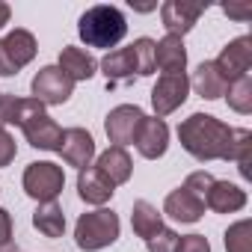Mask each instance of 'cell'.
Instances as JSON below:
<instances>
[{"label":"cell","instance_id":"obj_31","mask_svg":"<svg viewBox=\"0 0 252 252\" xmlns=\"http://www.w3.org/2000/svg\"><path fill=\"white\" fill-rule=\"evenodd\" d=\"M175 252H211V243L205 234H184V237H178Z\"/></svg>","mask_w":252,"mask_h":252},{"label":"cell","instance_id":"obj_28","mask_svg":"<svg viewBox=\"0 0 252 252\" xmlns=\"http://www.w3.org/2000/svg\"><path fill=\"white\" fill-rule=\"evenodd\" d=\"M131 51H134V63H137V74L140 77H149V74H155V39H149V36H143V39H137L134 45H131Z\"/></svg>","mask_w":252,"mask_h":252},{"label":"cell","instance_id":"obj_17","mask_svg":"<svg viewBox=\"0 0 252 252\" xmlns=\"http://www.w3.org/2000/svg\"><path fill=\"white\" fill-rule=\"evenodd\" d=\"M163 214L175 222H199L205 214V202H199L193 193H187L184 187L172 190L163 202Z\"/></svg>","mask_w":252,"mask_h":252},{"label":"cell","instance_id":"obj_1","mask_svg":"<svg viewBox=\"0 0 252 252\" xmlns=\"http://www.w3.org/2000/svg\"><path fill=\"white\" fill-rule=\"evenodd\" d=\"M234 131L225 122H220L211 113H193L178 125V140L187 155L196 160H231L234 149Z\"/></svg>","mask_w":252,"mask_h":252},{"label":"cell","instance_id":"obj_15","mask_svg":"<svg viewBox=\"0 0 252 252\" xmlns=\"http://www.w3.org/2000/svg\"><path fill=\"white\" fill-rule=\"evenodd\" d=\"M95 169H98V172L113 184V187H119V184H125V181H131L134 163H131V155L125 152V149L113 146V149H107V152H101V155H98Z\"/></svg>","mask_w":252,"mask_h":252},{"label":"cell","instance_id":"obj_27","mask_svg":"<svg viewBox=\"0 0 252 252\" xmlns=\"http://www.w3.org/2000/svg\"><path fill=\"white\" fill-rule=\"evenodd\" d=\"M225 252H252V222L240 220L225 231Z\"/></svg>","mask_w":252,"mask_h":252},{"label":"cell","instance_id":"obj_13","mask_svg":"<svg viewBox=\"0 0 252 252\" xmlns=\"http://www.w3.org/2000/svg\"><path fill=\"white\" fill-rule=\"evenodd\" d=\"M21 131H24V137H27V143H30L33 149H42V152H60L63 128H60V125H57L48 113L33 116L30 122H24V125H21Z\"/></svg>","mask_w":252,"mask_h":252},{"label":"cell","instance_id":"obj_2","mask_svg":"<svg viewBox=\"0 0 252 252\" xmlns=\"http://www.w3.org/2000/svg\"><path fill=\"white\" fill-rule=\"evenodd\" d=\"M125 33H128V21H125L122 9L98 3L89 6L80 21H77V36L86 42V48H116Z\"/></svg>","mask_w":252,"mask_h":252},{"label":"cell","instance_id":"obj_32","mask_svg":"<svg viewBox=\"0 0 252 252\" xmlns=\"http://www.w3.org/2000/svg\"><path fill=\"white\" fill-rule=\"evenodd\" d=\"M15 155H18V146H15V140H12V134H9L6 128H0V169L9 166V163L15 160Z\"/></svg>","mask_w":252,"mask_h":252},{"label":"cell","instance_id":"obj_16","mask_svg":"<svg viewBox=\"0 0 252 252\" xmlns=\"http://www.w3.org/2000/svg\"><path fill=\"white\" fill-rule=\"evenodd\" d=\"M45 104H39L36 98H15V95H0V128L6 125H21L30 122L33 116H42Z\"/></svg>","mask_w":252,"mask_h":252},{"label":"cell","instance_id":"obj_30","mask_svg":"<svg viewBox=\"0 0 252 252\" xmlns=\"http://www.w3.org/2000/svg\"><path fill=\"white\" fill-rule=\"evenodd\" d=\"M175 243H178V234H175L172 228H166V225H163L155 237L146 240L149 252H175Z\"/></svg>","mask_w":252,"mask_h":252},{"label":"cell","instance_id":"obj_18","mask_svg":"<svg viewBox=\"0 0 252 252\" xmlns=\"http://www.w3.org/2000/svg\"><path fill=\"white\" fill-rule=\"evenodd\" d=\"M77 193H80V199H83L86 205H104V202L113 199L116 187H113L95 166H86V169L77 172Z\"/></svg>","mask_w":252,"mask_h":252},{"label":"cell","instance_id":"obj_19","mask_svg":"<svg viewBox=\"0 0 252 252\" xmlns=\"http://www.w3.org/2000/svg\"><path fill=\"white\" fill-rule=\"evenodd\" d=\"M57 68L71 80V83H77V80H89L92 74H95V68H98V63H95V57L92 54H86L83 48H63L60 51V63H57Z\"/></svg>","mask_w":252,"mask_h":252},{"label":"cell","instance_id":"obj_22","mask_svg":"<svg viewBox=\"0 0 252 252\" xmlns=\"http://www.w3.org/2000/svg\"><path fill=\"white\" fill-rule=\"evenodd\" d=\"M131 225H134V234L137 237H155L160 228H163V214L152 205V202H146V199H140V202H134V211H131Z\"/></svg>","mask_w":252,"mask_h":252},{"label":"cell","instance_id":"obj_37","mask_svg":"<svg viewBox=\"0 0 252 252\" xmlns=\"http://www.w3.org/2000/svg\"><path fill=\"white\" fill-rule=\"evenodd\" d=\"M0 95H3V92H0Z\"/></svg>","mask_w":252,"mask_h":252},{"label":"cell","instance_id":"obj_36","mask_svg":"<svg viewBox=\"0 0 252 252\" xmlns=\"http://www.w3.org/2000/svg\"><path fill=\"white\" fill-rule=\"evenodd\" d=\"M0 252H21V249H18L12 240H9V243H0Z\"/></svg>","mask_w":252,"mask_h":252},{"label":"cell","instance_id":"obj_29","mask_svg":"<svg viewBox=\"0 0 252 252\" xmlns=\"http://www.w3.org/2000/svg\"><path fill=\"white\" fill-rule=\"evenodd\" d=\"M214 181H217V178H214L211 172L199 169V172H190V175H187V181H184L181 187H184L187 193H193L199 202H205V199H208V193H211V187H214Z\"/></svg>","mask_w":252,"mask_h":252},{"label":"cell","instance_id":"obj_9","mask_svg":"<svg viewBox=\"0 0 252 252\" xmlns=\"http://www.w3.org/2000/svg\"><path fill=\"white\" fill-rule=\"evenodd\" d=\"M208 3H190V0H166L160 6V21L166 27V36H178L184 39V33H190L199 21V15H205Z\"/></svg>","mask_w":252,"mask_h":252},{"label":"cell","instance_id":"obj_14","mask_svg":"<svg viewBox=\"0 0 252 252\" xmlns=\"http://www.w3.org/2000/svg\"><path fill=\"white\" fill-rule=\"evenodd\" d=\"M155 65L163 74H184L187 68V48L184 39L178 36H163L160 42H155Z\"/></svg>","mask_w":252,"mask_h":252},{"label":"cell","instance_id":"obj_12","mask_svg":"<svg viewBox=\"0 0 252 252\" xmlns=\"http://www.w3.org/2000/svg\"><path fill=\"white\" fill-rule=\"evenodd\" d=\"M60 155L68 166H77V169H86L95 158V140L89 131L83 128H68L63 131V143H60Z\"/></svg>","mask_w":252,"mask_h":252},{"label":"cell","instance_id":"obj_11","mask_svg":"<svg viewBox=\"0 0 252 252\" xmlns=\"http://www.w3.org/2000/svg\"><path fill=\"white\" fill-rule=\"evenodd\" d=\"M134 146H137V152L146 158V160H158V158H163L166 155V149H169V128H166V122L163 119H143V125H140V131H137V140H134Z\"/></svg>","mask_w":252,"mask_h":252},{"label":"cell","instance_id":"obj_35","mask_svg":"<svg viewBox=\"0 0 252 252\" xmlns=\"http://www.w3.org/2000/svg\"><path fill=\"white\" fill-rule=\"evenodd\" d=\"M9 18H12V9H9V3H3V0H0V30H3V27L9 24Z\"/></svg>","mask_w":252,"mask_h":252},{"label":"cell","instance_id":"obj_25","mask_svg":"<svg viewBox=\"0 0 252 252\" xmlns=\"http://www.w3.org/2000/svg\"><path fill=\"white\" fill-rule=\"evenodd\" d=\"M225 98H228V107L234 113H240V116L252 113V80H249V74L231 80L228 89H225Z\"/></svg>","mask_w":252,"mask_h":252},{"label":"cell","instance_id":"obj_33","mask_svg":"<svg viewBox=\"0 0 252 252\" xmlns=\"http://www.w3.org/2000/svg\"><path fill=\"white\" fill-rule=\"evenodd\" d=\"M222 12L228 18H237V21H249L252 18V6L249 3H228V6H222Z\"/></svg>","mask_w":252,"mask_h":252},{"label":"cell","instance_id":"obj_26","mask_svg":"<svg viewBox=\"0 0 252 252\" xmlns=\"http://www.w3.org/2000/svg\"><path fill=\"white\" fill-rule=\"evenodd\" d=\"M231 160L237 163L240 175H243V178H249V163H252V131H246V128H237V131H234Z\"/></svg>","mask_w":252,"mask_h":252},{"label":"cell","instance_id":"obj_24","mask_svg":"<svg viewBox=\"0 0 252 252\" xmlns=\"http://www.w3.org/2000/svg\"><path fill=\"white\" fill-rule=\"evenodd\" d=\"M33 225L45 234V237H63L65 231V214L57 202H42L33 214Z\"/></svg>","mask_w":252,"mask_h":252},{"label":"cell","instance_id":"obj_6","mask_svg":"<svg viewBox=\"0 0 252 252\" xmlns=\"http://www.w3.org/2000/svg\"><path fill=\"white\" fill-rule=\"evenodd\" d=\"M143 119H146V113L137 104H119V107H113L107 113V122H104V131H107L110 143H116L119 149L134 146Z\"/></svg>","mask_w":252,"mask_h":252},{"label":"cell","instance_id":"obj_8","mask_svg":"<svg viewBox=\"0 0 252 252\" xmlns=\"http://www.w3.org/2000/svg\"><path fill=\"white\" fill-rule=\"evenodd\" d=\"M190 95V77L187 74H163L155 89H152V107H155V116L163 119L169 113H175Z\"/></svg>","mask_w":252,"mask_h":252},{"label":"cell","instance_id":"obj_5","mask_svg":"<svg viewBox=\"0 0 252 252\" xmlns=\"http://www.w3.org/2000/svg\"><path fill=\"white\" fill-rule=\"evenodd\" d=\"M36 51H39L36 36H33L30 30L15 27L6 39H0V77L18 74L27 63H33Z\"/></svg>","mask_w":252,"mask_h":252},{"label":"cell","instance_id":"obj_4","mask_svg":"<svg viewBox=\"0 0 252 252\" xmlns=\"http://www.w3.org/2000/svg\"><path fill=\"white\" fill-rule=\"evenodd\" d=\"M21 184H24V193L42 205V202H57V196L65 187V175H63V166L51 160H36L24 169Z\"/></svg>","mask_w":252,"mask_h":252},{"label":"cell","instance_id":"obj_20","mask_svg":"<svg viewBox=\"0 0 252 252\" xmlns=\"http://www.w3.org/2000/svg\"><path fill=\"white\" fill-rule=\"evenodd\" d=\"M190 86H193L205 101H217V98H222V95H225L228 80L220 74V68H217V63H214V60H205V63L193 71Z\"/></svg>","mask_w":252,"mask_h":252},{"label":"cell","instance_id":"obj_10","mask_svg":"<svg viewBox=\"0 0 252 252\" xmlns=\"http://www.w3.org/2000/svg\"><path fill=\"white\" fill-rule=\"evenodd\" d=\"M214 63H217L220 74H222L228 83L237 80V77H246V74H249V65H252V39H249V36H240V39L228 42V45L220 51V57H217Z\"/></svg>","mask_w":252,"mask_h":252},{"label":"cell","instance_id":"obj_23","mask_svg":"<svg viewBox=\"0 0 252 252\" xmlns=\"http://www.w3.org/2000/svg\"><path fill=\"white\" fill-rule=\"evenodd\" d=\"M101 71L107 74V80H128L137 74V63H134V51L131 48H116L101 60Z\"/></svg>","mask_w":252,"mask_h":252},{"label":"cell","instance_id":"obj_21","mask_svg":"<svg viewBox=\"0 0 252 252\" xmlns=\"http://www.w3.org/2000/svg\"><path fill=\"white\" fill-rule=\"evenodd\" d=\"M205 208H211L217 214H234V211L246 208V190L231 181H214V187L205 199Z\"/></svg>","mask_w":252,"mask_h":252},{"label":"cell","instance_id":"obj_3","mask_svg":"<svg viewBox=\"0 0 252 252\" xmlns=\"http://www.w3.org/2000/svg\"><path fill=\"white\" fill-rule=\"evenodd\" d=\"M119 231H122V222L113 211L107 208H98V211H89V214H80L77 225H74V240L83 252H98L110 243L119 240Z\"/></svg>","mask_w":252,"mask_h":252},{"label":"cell","instance_id":"obj_7","mask_svg":"<svg viewBox=\"0 0 252 252\" xmlns=\"http://www.w3.org/2000/svg\"><path fill=\"white\" fill-rule=\"evenodd\" d=\"M30 89H33V98H36L39 104L57 107V104H65V101L71 98L74 83H71L57 65H45V68H39V74L33 77Z\"/></svg>","mask_w":252,"mask_h":252},{"label":"cell","instance_id":"obj_34","mask_svg":"<svg viewBox=\"0 0 252 252\" xmlns=\"http://www.w3.org/2000/svg\"><path fill=\"white\" fill-rule=\"evenodd\" d=\"M12 237V217L6 208H0V243H9Z\"/></svg>","mask_w":252,"mask_h":252}]
</instances>
